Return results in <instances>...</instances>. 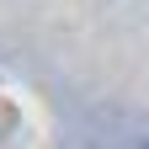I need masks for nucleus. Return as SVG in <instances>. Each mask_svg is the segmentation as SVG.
Wrapping results in <instances>:
<instances>
[{
  "mask_svg": "<svg viewBox=\"0 0 149 149\" xmlns=\"http://www.w3.org/2000/svg\"><path fill=\"white\" fill-rule=\"evenodd\" d=\"M144 149H149V144H144Z\"/></svg>",
  "mask_w": 149,
  "mask_h": 149,
  "instance_id": "obj_1",
  "label": "nucleus"
}]
</instances>
